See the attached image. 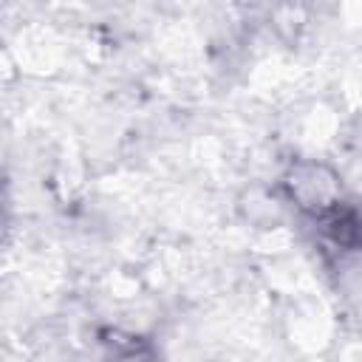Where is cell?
Wrapping results in <instances>:
<instances>
[{"label": "cell", "mask_w": 362, "mask_h": 362, "mask_svg": "<svg viewBox=\"0 0 362 362\" xmlns=\"http://www.w3.org/2000/svg\"><path fill=\"white\" fill-rule=\"evenodd\" d=\"M283 192L286 198L308 218H317L320 212H325L328 206H334L342 195V184H339V175L322 164V161H311V158H303V161H294L283 178Z\"/></svg>", "instance_id": "1"}, {"label": "cell", "mask_w": 362, "mask_h": 362, "mask_svg": "<svg viewBox=\"0 0 362 362\" xmlns=\"http://www.w3.org/2000/svg\"><path fill=\"white\" fill-rule=\"evenodd\" d=\"M311 221L337 252H362V206L354 201L339 198Z\"/></svg>", "instance_id": "2"}]
</instances>
